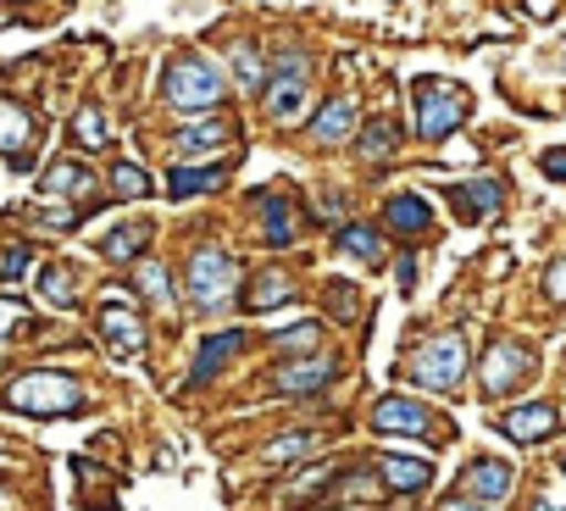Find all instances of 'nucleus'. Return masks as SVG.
I'll return each mask as SVG.
<instances>
[{"label":"nucleus","instance_id":"obj_5","mask_svg":"<svg viewBox=\"0 0 566 511\" xmlns=\"http://www.w3.org/2000/svg\"><path fill=\"white\" fill-rule=\"evenodd\" d=\"M467 117V90L450 79H422L417 84V134L422 139H450Z\"/></svg>","mask_w":566,"mask_h":511},{"label":"nucleus","instance_id":"obj_12","mask_svg":"<svg viewBox=\"0 0 566 511\" xmlns=\"http://www.w3.org/2000/svg\"><path fill=\"white\" fill-rule=\"evenodd\" d=\"M244 351V334L239 328H222V334H211L206 345H200V356H195V373H189V384H211V373H222L233 356Z\"/></svg>","mask_w":566,"mask_h":511},{"label":"nucleus","instance_id":"obj_30","mask_svg":"<svg viewBox=\"0 0 566 511\" xmlns=\"http://www.w3.org/2000/svg\"><path fill=\"white\" fill-rule=\"evenodd\" d=\"M312 445H317L312 434H290V439H277V445H266V450H261V461H266V467H277V461H290V456H306Z\"/></svg>","mask_w":566,"mask_h":511},{"label":"nucleus","instance_id":"obj_7","mask_svg":"<svg viewBox=\"0 0 566 511\" xmlns=\"http://www.w3.org/2000/svg\"><path fill=\"white\" fill-rule=\"evenodd\" d=\"M373 428L378 434H395V439H450V423L433 417L428 406L406 400V395H384L373 406Z\"/></svg>","mask_w":566,"mask_h":511},{"label":"nucleus","instance_id":"obj_28","mask_svg":"<svg viewBox=\"0 0 566 511\" xmlns=\"http://www.w3.org/2000/svg\"><path fill=\"white\" fill-rule=\"evenodd\" d=\"M272 345H277V351H317V345H323V323L283 328V334H272Z\"/></svg>","mask_w":566,"mask_h":511},{"label":"nucleus","instance_id":"obj_23","mask_svg":"<svg viewBox=\"0 0 566 511\" xmlns=\"http://www.w3.org/2000/svg\"><path fill=\"white\" fill-rule=\"evenodd\" d=\"M40 295L56 306V312H67L73 301H78V273L67 268V262H56V268H45L40 273Z\"/></svg>","mask_w":566,"mask_h":511},{"label":"nucleus","instance_id":"obj_16","mask_svg":"<svg viewBox=\"0 0 566 511\" xmlns=\"http://www.w3.org/2000/svg\"><path fill=\"white\" fill-rule=\"evenodd\" d=\"M378 472H384V489H395V494H417V489H428V478H433V467H428L422 456H384Z\"/></svg>","mask_w":566,"mask_h":511},{"label":"nucleus","instance_id":"obj_14","mask_svg":"<svg viewBox=\"0 0 566 511\" xmlns=\"http://www.w3.org/2000/svg\"><path fill=\"white\" fill-rule=\"evenodd\" d=\"M334 378V356H312V362H290V367H277V389L283 395H312Z\"/></svg>","mask_w":566,"mask_h":511},{"label":"nucleus","instance_id":"obj_36","mask_svg":"<svg viewBox=\"0 0 566 511\" xmlns=\"http://www.w3.org/2000/svg\"><path fill=\"white\" fill-rule=\"evenodd\" d=\"M538 167H544V178H555V184H566V145H555V150H544V156H538Z\"/></svg>","mask_w":566,"mask_h":511},{"label":"nucleus","instance_id":"obj_44","mask_svg":"<svg viewBox=\"0 0 566 511\" xmlns=\"http://www.w3.org/2000/svg\"><path fill=\"white\" fill-rule=\"evenodd\" d=\"M12 7H23V0H12Z\"/></svg>","mask_w":566,"mask_h":511},{"label":"nucleus","instance_id":"obj_31","mask_svg":"<svg viewBox=\"0 0 566 511\" xmlns=\"http://www.w3.org/2000/svg\"><path fill=\"white\" fill-rule=\"evenodd\" d=\"M266 244L272 250L290 244V206H283V200H266Z\"/></svg>","mask_w":566,"mask_h":511},{"label":"nucleus","instance_id":"obj_13","mask_svg":"<svg viewBox=\"0 0 566 511\" xmlns=\"http://www.w3.org/2000/svg\"><path fill=\"white\" fill-rule=\"evenodd\" d=\"M500 200H505V189H500L494 178H478V184H455V189H450V206H455L467 222L494 217V211H500Z\"/></svg>","mask_w":566,"mask_h":511},{"label":"nucleus","instance_id":"obj_41","mask_svg":"<svg viewBox=\"0 0 566 511\" xmlns=\"http://www.w3.org/2000/svg\"><path fill=\"white\" fill-rule=\"evenodd\" d=\"M439 511H489V505H472V500H461V494H450Z\"/></svg>","mask_w":566,"mask_h":511},{"label":"nucleus","instance_id":"obj_26","mask_svg":"<svg viewBox=\"0 0 566 511\" xmlns=\"http://www.w3.org/2000/svg\"><path fill=\"white\" fill-rule=\"evenodd\" d=\"M339 250H350V255H361V262H384V239H378L373 228H361V222H350V228H339Z\"/></svg>","mask_w":566,"mask_h":511},{"label":"nucleus","instance_id":"obj_18","mask_svg":"<svg viewBox=\"0 0 566 511\" xmlns=\"http://www.w3.org/2000/svg\"><path fill=\"white\" fill-rule=\"evenodd\" d=\"M217 145H233V123H189V128L172 134V150H178V156L217 150Z\"/></svg>","mask_w":566,"mask_h":511},{"label":"nucleus","instance_id":"obj_39","mask_svg":"<svg viewBox=\"0 0 566 511\" xmlns=\"http://www.w3.org/2000/svg\"><path fill=\"white\" fill-rule=\"evenodd\" d=\"M40 217H45L51 228H73V222H78L84 211H62V206H40Z\"/></svg>","mask_w":566,"mask_h":511},{"label":"nucleus","instance_id":"obj_24","mask_svg":"<svg viewBox=\"0 0 566 511\" xmlns=\"http://www.w3.org/2000/svg\"><path fill=\"white\" fill-rule=\"evenodd\" d=\"M400 145V134H395V123L389 117H373L367 123V134H361V161H389V150Z\"/></svg>","mask_w":566,"mask_h":511},{"label":"nucleus","instance_id":"obj_4","mask_svg":"<svg viewBox=\"0 0 566 511\" xmlns=\"http://www.w3.org/2000/svg\"><path fill=\"white\" fill-rule=\"evenodd\" d=\"M261 106H266V117L272 123H301L306 112H312V73H306V62L301 56H290L272 79H261Z\"/></svg>","mask_w":566,"mask_h":511},{"label":"nucleus","instance_id":"obj_11","mask_svg":"<svg viewBox=\"0 0 566 511\" xmlns=\"http://www.w3.org/2000/svg\"><path fill=\"white\" fill-rule=\"evenodd\" d=\"M500 434H505V439H516V445H538V439H549V434H555V406H549V400L516 406V411H505V417H500Z\"/></svg>","mask_w":566,"mask_h":511},{"label":"nucleus","instance_id":"obj_38","mask_svg":"<svg viewBox=\"0 0 566 511\" xmlns=\"http://www.w3.org/2000/svg\"><path fill=\"white\" fill-rule=\"evenodd\" d=\"M23 317H29V312H23L18 301H0V334H12V328H18Z\"/></svg>","mask_w":566,"mask_h":511},{"label":"nucleus","instance_id":"obj_25","mask_svg":"<svg viewBox=\"0 0 566 511\" xmlns=\"http://www.w3.org/2000/svg\"><path fill=\"white\" fill-rule=\"evenodd\" d=\"M217 184H222V167H178V173L167 178L172 200H184V195H195V189H217Z\"/></svg>","mask_w":566,"mask_h":511},{"label":"nucleus","instance_id":"obj_1","mask_svg":"<svg viewBox=\"0 0 566 511\" xmlns=\"http://www.w3.org/2000/svg\"><path fill=\"white\" fill-rule=\"evenodd\" d=\"M7 406L29 411V417H73V411H84V384L67 373H23L7 389Z\"/></svg>","mask_w":566,"mask_h":511},{"label":"nucleus","instance_id":"obj_21","mask_svg":"<svg viewBox=\"0 0 566 511\" xmlns=\"http://www.w3.org/2000/svg\"><path fill=\"white\" fill-rule=\"evenodd\" d=\"M295 301V279L290 273H261L250 284V312H272V306H290Z\"/></svg>","mask_w":566,"mask_h":511},{"label":"nucleus","instance_id":"obj_40","mask_svg":"<svg viewBox=\"0 0 566 511\" xmlns=\"http://www.w3.org/2000/svg\"><path fill=\"white\" fill-rule=\"evenodd\" d=\"M555 7H560V0H527V12H533V18H555Z\"/></svg>","mask_w":566,"mask_h":511},{"label":"nucleus","instance_id":"obj_3","mask_svg":"<svg viewBox=\"0 0 566 511\" xmlns=\"http://www.w3.org/2000/svg\"><path fill=\"white\" fill-rule=\"evenodd\" d=\"M233 290H239V268H233V255H228V250H217V244H200V250L189 255V295H195V306L222 312V306L233 301Z\"/></svg>","mask_w":566,"mask_h":511},{"label":"nucleus","instance_id":"obj_10","mask_svg":"<svg viewBox=\"0 0 566 511\" xmlns=\"http://www.w3.org/2000/svg\"><path fill=\"white\" fill-rule=\"evenodd\" d=\"M511 489H516V472H511V461H500V456H478V461L467 467V478H461V494H472V500H483V505H500Z\"/></svg>","mask_w":566,"mask_h":511},{"label":"nucleus","instance_id":"obj_15","mask_svg":"<svg viewBox=\"0 0 566 511\" xmlns=\"http://www.w3.org/2000/svg\"><path fill=\"white\" fill-rule=\"evenodd\" d=\"M40 189H45V195H62V189H67V195H78V206H84V200H95V173H90L84 161H56V167H45ZM84 211H90V206H84Z\"/></svg>","mask_w":566,"mask_h":511},{"label":"nucleus","instance_id":"obj_8","mask_svg":"<svg viewBox=\"0 0 566 511\" xmlns=\"http://www.w3.org/2000/svg\"><path fill=\"white\" fill-rule=\"evenodd\" d=\"M527 373H533V351L527 345H516V340H494L489 345V356H483V395L494 400V395H505V389H516V384H527Z\"/></svg>","mask_w":566,"mask_h":511},{"label":"nucleus","instance_id":"obj_17","mask_svg":"<svg viewBox=\"0 0 566 511\" xmlns=\"http://www.w3.org/2000/svg\"><path fill=\"white\" fill-rule=\"evenodd\" d=\"M350 128H356V101H350V95L328 101L323 117H312V139H317V145H339V139H350Z\"/></svg>","mask_w":566,"mask_h":511},{"label":"nucleus","instance_id":"obj_19","mask_svg":"<svg viewBox=\"0 0 566 511\" xmlns=\"http://www.w3.org/2000/svg\"><path fill=\"white\" fill-rule=\"evenodd\" d=\"M145 244H150V222H123V228H112L101 239V250L112 255V262H139Z\"/></svg>","mask_w":566,"mask_h":511},{"label":"nucleus","instance_id":"obj_22","mask_svg":"<svg viewBox=\"0 0 566 511\" xmlns=\"http://www.w3.org/2000/svg\"><path fill=\"white\" fill-rule=\"evenodd\" d=\"M29 139H34V117L23 106H12V101H0V150L18 156Z\"/></svg>","mask_w":566,"mask_h":511},{"label":"nucleus","instance_id":"obj_9","mask_svg":"<svg viewBox=\"0 0 566 511\" xmlns=\"http://www.w3.org/2000/svg\"><path fill=\"white\" fill-rule=\"evenodd\" d=\"M101 334H106L112 356H139V351H145V323H139V312H134V306H123V290H106Z\"/></svg>","mask_w":566,"mask_h":511},{"label":"nucleus","instance_id":"obj_33","mask_svg":"<svg viewBox=\"0 0 566 511\" xmlns=\"http://www.w3.org/2000/svg\"><path fill=\"white\" fill-rule=\"evenodd\" d=\"M328 306H334L339 323H350V317L361 312V290H356V284H328Z\"/></svg>","mask_w":566,"mask_h":511},{"label":"nucleus","instance_id":"obj_20","mask_svg":"<svg viewBox=\"0 0 566 511\" xmlns=\"http://www.w3.org/2000/svg\"><path fill=\"white\" fill-rule=\"evenodd\" d=\"M384 222H389L395 233H422V228L433 222V211H428L422 195H395V200L384 206Z\"/></svg>","mask_w":566,"mask_h":511},{"label":"nucleus","instance_id":"obj_37","mask_svg":"<svg viewBox=\"0 0 566 511\" xmlns=\"http://www.w3.org/2000/svg\"><path fill=\"white\" fill-rule=\"evenodd\" d=\"M0 273H7V279L29 273V244H12V250H7V268H0Z\"/></svg>","mask_w":566,"mask_h":511},{"label":"nucleus","instance_id":"obj_35","mask_svg":"<svg viewBox=\"0 0 566 511\" xmlns=\"http://www.w3.org/2000/svg\"><path fill=\"white\" fill-rule=\"evenodd\" d=\"M544 295H549L555 306H566V255H560V262H549V273H544Z\"/></svg>","mask_w":566,"mask_h":511},{"label":"nucleus","instance_id":"obj_2","mask_svg":"<svg viewBox=\"0 0 566 511\" xmlns=\"http://www.w3.org/2000/svg\"><path fill=\"white\" fill-rule=\"evenodd\" d=\"M222 67L206 62V56H172L167 62V79H161V95L178 106V112H206L222 101Z\"/></svg>","mask_w":566,"mask_h":511},{"label":"nucleus","instance_id":"obj_42","mask_svg":"<svg viewBox=\"0 0 566 511\" xmlns=\"http://www.w3.org/2000/svg\"><path fill=\"white\" fill-rule=\"evenodd\" d=\"M533 511H560V505H549V500H538V505H533Z\"/></svg>","mask_w":566,"mask_h":511},{"label":"nucleus","instance_id":"obj_6","mask_svg":"<svg viewBox=\"0 0 566 511\" xmlns=\"http://www.w3.org/2000/svg\"><path fill=\"white\" fill-rule=\"evenodd\" d=\"M467 378V340L461 334H439L411 356V384L422 389H455Z\"/></svg>","mask_w":566,"mask_h":511},{"label":"nucleus","instance_id":"obj_32","mask_svg":"<svg viewBox=\"0 0 566 511\" xmlns=\"http://www.w3.org/2000/svg\"><path fill=\"white\" fill-rule=\"evenodd\" d=\"M112 189H117L123 200H128V195L139 200V195H150V178H145L139 167H128V161H117V173H112Z\"/></svg>","mask_w":566,"mask_h":511},{"label":"nucleus","instance_id":"obj_27","mask_svg":"<svg viewBox=\"0 0 566 511\" xmlns=\"http://www.w3.org/2000/svg\"><path fill=\"white\" fill-rule=\"evenodd\" d=\"M134 284H139L150 301H172V279H167L161 262H139V268H134Z\"/></svg>","mask_w":566,"mask_h":511},{"label":"nucleus","instance_id":"obj_43","mask_svg":"<svg viewBox=\"0 0 566 511\" xmlns=\"http://www.w3.org/2000/svg\"><path fill=\"white\" fill-rule=\"evenodd\" d=\"M560 472H566V450H560Z\"/></svg>","mask_w":566,"mask_h":511},{"label":"nucleus","instance_id":"obj_34","mask_svg":"<svg viewBox=\"0 0 566 511\" xmlns=\"http://www.w3.org/2000/svg\"><path fill=\"white\" fill-rule=\"evenodd\" d=\"M233 67L250 90H261V62H255V45H233Z\"/></svg>","mask_w":566,"mask_h":511},{"label":"nucleus","instance_id":"obj_29","mask_svg":"<svg viewBox=\"0 0 566 511\" xmlns=\"http://www.w3.org/2000/svg\"><path fill=\"white\" fill-rule=\"evenodd\" d=\"M73 139H78V145H90V150H101V145H106V123H101V112H95V106H84V112L73 117Z\"/></svg>","mask_w":566,"mask_h":511}]
</instances>
